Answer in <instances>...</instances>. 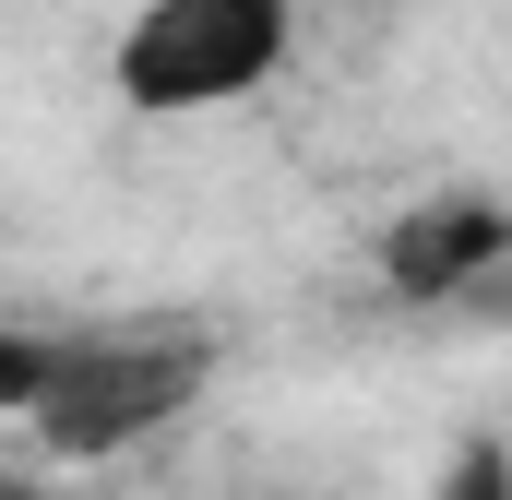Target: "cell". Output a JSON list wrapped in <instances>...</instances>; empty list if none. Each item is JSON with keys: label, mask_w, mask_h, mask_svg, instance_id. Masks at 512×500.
<instances>
[{"label": "cell", "mask_w": 512, "mask_h": 500, "mask_svg": "<svg viewBox=\"0 0 512 500\" xmlns=\"http://www.w3.org/2000/svg\"><path fill=\"white\" fill-rule=\"evenodd\" d=\"M286 60H298V0H131L108 96L131 120H215L251 108Z\"/></svg>", "instance_id": "2"}, {"label": "cell", "mask_w": 512, "mask_h": 500, "mask_svg": "<svg viewBox=\"0 0 512 500\" xmlns=\"http://www.w3.org/2000/svg\"><path fill=\"white\" fill-rule=\"evenodd\" d=\"M215 381L203 322H108V334H0V417L36 453L108 465L143 453L155 429H179Z\"/></svg>", "instance_id": "1"}, {"label": "cell", "mask_w": 512, "mask_h": 500, "mask_svg": "<svg viewBox=\"0 0 512 500\" xmlns=\"http://www.w3.org/2000/svg\"><path fill=\"white\" fill-rule=\"evenodd\" d=\"M0 500H60V489H36V477H12V489H0Z\"/></svg>", "instance_id": "5"}, {"label": "cell", "mask_w": 512, "mask_h": 500, "mask_svg": "<svg viewBox=\"0 0 512 500\" xmlns=\"http://www.w3.org/2000/svg\"><path fill=\"white\" fill-rule=\"evenodd\" d=\"M370 274H382L393 310H465V298H489V286L512 274V203H501V191H477V179L417 191V203H393V215H382Z\"/></svg>", "instance_id": "3"}, {"label": "cell", "mask_w": 512, "mask_h": 500, "mask_svg": "<svg viewBox=\"0 0 512 500\" xmlns=\"http://www.w3.org/2000/svg\"><path fill=\"white\" fill-rule=\"evenodd\" d=\"M429 500H512V441H501V429H465V441L441 453Z\"/></svg>", "instance_id": "4"}]
</instances>
